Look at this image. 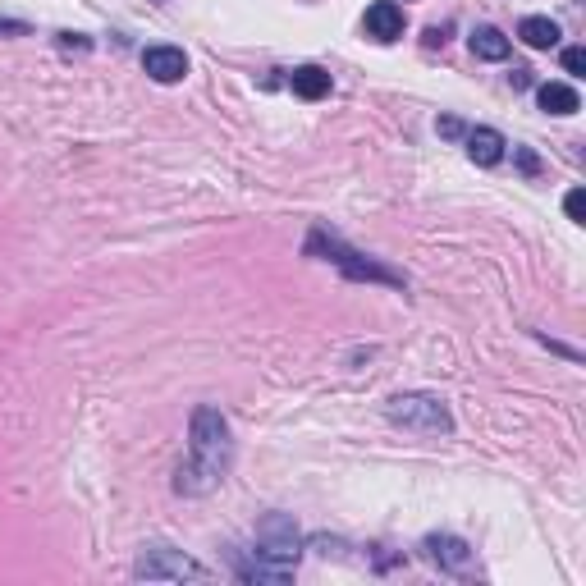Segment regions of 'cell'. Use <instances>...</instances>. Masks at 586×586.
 Here are the masks:
<instances>
[{"label":"cell","mask_w":586,"mask_h":586,"mask_svg":"<svg viewBox=\"0 0 586 586\" xmlns=\"http://www.w3.org/2000/svg\"><path fill=\"white\" fill-rule=\"evenodd\" d=\"M225 463H229V426H225V417H220L216 408H197L193 413V458H188V467L179 472L174 486L188 490V495H202V490H211L220 481Z\"/></svg>","instance_id":"obj_1"},{"label":"cell","mask_w":586,"mask_h":586,"mask_svg":"<svg viewBox=\"0 0 586 586\" xmlns=\"http://www.w3.org/2000/svg\"><path fill=\"white\" fill-rule=\"evenodd\" d=\"M385 417L403 431H417V435H449L454 431V417H449L445 399L435 394H394L385 403Z\"/></svg>","instance_id":"obj_2"},{"label":"cell","mask_w":586,"mask_h":586,"mask_svg":"<svg viewBox=\"0 0 586 586\" xmlns=\"http://www.w3.org/2000/svg\"><path fill=\"white\" fill-rule=\"evenodd\" d=\"M133 573H138L142 582H207V568L193 564V559L179 554V550H165V545L142 550V559H138Z\"/></svg>","instance_id":"obj_3"},{"label":"cell","mask_w":586,"mask_h":586,"mask_svg":"<svg viewBox=\"0 0 586 586\" xmlns=\"http://www.w3.org/2000/svg\"><path fill=\"white\" fill-rule=\"evenodd\" d=\"M252 554H266V559H275V564H289L298 559V527H293L284 513H271V518L257 527V550Z\"/></svg>","instance_id":"obj_4"},{"label":"cell","mask_w":586,"mask_h":586,"mask_svg":"<svg viewBox=\"0 0 586 586\" xmlns=\"http://www.w3.org/2000/svg\"><path fill=\"white\" fill-rule=\"evenodd\" d=\"M142 69L156 78V83H179L188 74V55L179 46H147L142 51Z\"/></svg>","instance_id":"obj_5"},{"label":"cell","mask_w":586,"mask_h":586,"mask_svg":"<svg viewBox=\"0 0 586 586\" xmlns=\"http://www.w3.org/2000/svg\"><path fill=\"white\" fill-rule=\"evenodd\" d=\"M422 550L431 554L440 568H449V573H467V568H472V550H467V541H458V536H426Z\"/></svg>","instance_id":"obj_6"},{"label":"cell","mask_w":586,"mask_h":586,"mask_svg":"<svg viewBox=\"0 0 586 586\" xmlns=\"http://www.w3.org/2000/svg\"><path fill=\"white\" fill-rule=\"evenodd\" d=\"M367 37H376V42H399L403 37V10L394 0H376L367 10Z\"/></svg>","instance_id":"obj_7"},{"label":"cell","mask_w":586,"mask_h":586,"mask_svg":"<svg viewBox=\"0 0 586 586\" xmlns=\"http://www.w3.org/2000/svg\"><path fill=\"white\" fill-rule=\"evenodd\" d=\"M326 252H335V257H330V261H335V266H344V271L353 275V280H380V284H403V280H399V275H394V271H385V266H376V261H362L358 252L339 248L335 239H330V248H326Z\"/></svg>","instance_id":"obj_8"},{"label":"cell","mask_w":586,"mask_h":586,"mask_svg":"<svg viewBox=\"0 0 586 586\" xmlns=\"http://www.w3.org/2000/svg\"><path fill=\"white\" fill-rule=\"evenodd\" d=\"M504 147H509V142H504L500 129H472L467 133V156H472L477 165H500Z\"/></svg>","instance_id":"obj_9"},{"label":"cell","mask_w":586,"mask_h":586,"mask_svg":"<svg viewBox=\"0 0 586 586\" xmlns=\"http://www.w3.org/2000/svg\"><path fill=\"white\" fill-rule=\"evenodd\" d=\"M536 101H541L545 115H573V110L582 106L577 87H568V83H545L541 92H536Z\"/></svg>","instance_id":"obj_10"},{"label":"cell","mask_w":586,"mask_h":586,"mask_svg":"<svg viewBox=\"0 0 586 586\" xmlns=\"http://www.w3.org/2000/svg\"><path fill=\"white\" fill-rule=\"evenodd\" d=\"M293 92L303 101H321L330 92V74L321 65H303V69H293Z\"/></svg>","instance_id":"obj_11"},{"label":"cell","mask_w":586,"mask_h":586,"mask_svg":"<svg viewBox=\"0 0 586 586\" xmlns=\"http://www.w3.org/2000/svg\"><path fill=\"white\" fill-rule=\"evenodd\" d=\"M518 37L532 46V51H550V46L559 42V23H554V19H522L518 23Z\"/></svg>","instance_id":"obj_12"},{"label":"cell","mask_w":586,"mask_h":586,"mask_svg":"<svg viewBox=\"0 0 586 586\" xmlns=\"http://www.w3.org/2000/svg\"><path fill=\"white\" fill-rule=\"evenodd\" d=\"M472 55H481V60H509V37L486 23V28L472 33Z\"/></svg>","instance_id":"obj_13"},{"label":"cell","mask_w":586,"mask_h":586,"mask_svg":"<svg viewBox=\"0 0 586 586\" xmlns=\"http://www.w3.org/2000/svg\"><path fill=\"white\" fill-rule=\"evenodd\" d=\"M564 211H568V220H577V225L586 220V193L582 188H573V193L564 197Z\"/></svg>","instance_id":"obj_14"},{"label":"cell","mask_w":586,"mask_h":586,"mask_svg":"<svg viewBox=\"0 0 586 586\" xmlns=\"http://www.w3.org/2000/svg\"><path fill=\"white\" fill-rule=\"evenodd\" d=\"M564 69H568V74H586V51H582V46H568V51H564Z\"/></svg>","instance_id":"obj_15"},{"label":"cell","mask_w":586,"mask_h":586,"mask_svg":"<svg viewBox=\"0 0 586 586\" xmlns=\"http://www.w3.org/2000/svg\"><path fill=\"white\" fill-rule=\"evenodd\" d=\"M5 33H28V23H19V19H0V37Z\"/></svg>","instance_id":"obj_16"},{"label":"cell","mask_w":586,"mask_h":586,"mask_svg":"<svg viewBox=\"0 0 586 586\" xmlns=\"http://www.w3.org/2000/svg\"><path fill=\"white\" fill-rule=\"evenodd\" d=\"M509 83H513V87H527V83H532V69H513Z\"/></svg>","instance_id":"obj_17"},{"label":"cell","mask_w":586,"mask_h":586,"mask_svg":"<svg viewBox=\"0 0 586 586\" xmlns=\"http://www.w3.org/2000/svg\"><path fill=\"white\" fill-rule=\"evenodd\" d=\"M440 133H445V138H458V133H463V124H458V120H440Z\"/></svg>","instance_id":"obj_18"}]
</instances>
